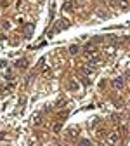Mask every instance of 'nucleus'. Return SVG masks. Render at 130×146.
Here are the masks:
<instances>
[{
    "mask_svg": "<svg viewBox=\"0 0 130 146\" xmlns=\"http://www.w3.org/2000/svg\"><path fill=\"white\" fill-rule=\"evenodd\" d=\"M66 26H68V21H64V19L57 21V23L54 24V30H52V31H50V33H49V37H52L54 33H57V31H61V30H64V28H66Z\"/></svg>",
    "mask_w": 130,
    "mask_h": 146,
    "instance_id": "1",
    "label": "nucleus"
},
{
    "mask_svg": "<svg viewBox=\"0 0 130 146\" xmlns=\"http://www.w3.org/2000/svg\"><path fill=\"white\" fill-rule=\"evenodd\" d=\"M113 85H115L116 89H123V87H125V80H123L121 77L115 78V80H113Z\"/></svg>",
    "mask_w": 130,
    "mask_h": 146,
    "instance_id": "2",
    "label": "nucleus"
},
{
    "mask_svg": "<svg viewBox=\"0 0 130 146\" xmlns=\"http://www.w3.org/2000/svg\"><path fill=\"white\" fill-rule=\"evenodd\" d=\"M73 5H75V0H66L64 5H62V9L66 10V12H70V10H73Z\"/></svg>",
    "mask_w": 130,
    "mask_h": 146,
    "instance_id": "3",
    "label": "nucleus"
},
{
    "mask_svg": "<svg viewBox=\"0 0 130 146\" xmlns=\"http://www.w3.org/2000/svg\"><path fill=\"white\" fill-rule=\"evenodd\" d=\"M16 68H19V70L28 68V61H26V59H19V61H16Z\"/></svg>",
    "mask_w": 130,
    "mask_h": 146,
    "instance_id": "4",
    "label": "nucleus"
},
{
    "mask_svg": "<svg viewBox=\"0 0 130 146\" xmlns=\"http://www.w3.org/2000/svg\"><path fill=\"white\" fill-rule=\"evenodd\" d=\"M31 124H33V125H40L42 124V115L40 113H37V115L31 117Z\"/></svg>",
    "mask_w": 130,
    "mask_h": 146,
    "instance_id": "5",
    "label": "nucleus"
},
{
    "mask_svg": "<svg viewBox=\"0 0 130 146\" xmlns=\"http://www.w3.org/2000/svg\"><path fill=\"white\" fill-rule=\"evenodd\" d=\"M85 50H87V52H94V50H95V47H94V44H92V42H87V44H85Z\"/></svg>",
    "mask_w": 130,
    "mask_h": 146,
    "instance_id": "6",
    "label": "nucleus"
},
{
    "mask_svg": "<svg viewBox=\"0 0 130 146\" xmlns=\"http://www.w3.org/2000/svg\"><path fill=\"white\" fill-rule=\"evenodd\" d=\"M78 136V129H70L68 130V137H76Z\"/></svg>",
    "mask_w": 130,
    "mask_h": 146,
    "instance_id": "7",
    "label": "nucleus"
},
{
    "mask_svg": "<svg viewBox=\"0 0 130 146\" xmlns=\"http://www.w3.org/2000/svg\"><path fill=\"white\" fill-rule=\"evenodd\" d=\"M78 50H80V47H78L76 44H75V45H71V47H70V52L73 54V56H75V54H78Z\"/></svg>",
    "mask_w": 130,
    "mask_h": 146,
    "instance_id": "8",
    "label": "nucleus"
},
{
    "mask_svg": "<svg viewBox=\"0 0 130 146\" xmlns=\"http://www.w3.org/2000/svg\"><path fill=\"white\" fill-rule=\"evenodd\" d=\"M99 61H101V58H97V56H94V58H90L89 64H92V66H94V64H97V63H99Z\"/></svg>",
    "mask_w": 130,
    "mask_h": 146,
    "instance_id": "9",
    "label": "nucleus"
},
{
    "mask_svg": "<svg viewBox=\"0 0 130 146\" xmlns=\"http://www.w3.org/2000/svg\"><path fill=\"white\" fill-rule=\"evenodd\" d=\"M118 5H120L121 9H128V2H127V0H120Z\"/></svg>",
    "mask_w": 130,
    "mask_h": 146,
    "instance_id": "10",
    "label": "nucleus"
},
{
    "mask_svg": "<svg viewBox=\"0 0 130 146\" xmlns=\"http://www.w3.org/2000/svg\"><path fill=\"white\" fill-rule=\"evenodd\" d=\"M118 139H120V136H118V134H113V136L109 137V143H118Z\"/></svg>",
    "mask_w": 130,
    "mask_h": 146,
    "instance_id": "11",
    "label": "nucleus"
},
{
    "mask_svg": "<svg viewBox=\"0 0 130 146\" xmlns=\"http://www.w3.org/2000/svg\"><path fill=\"white\" fill-rule=\"evenodd\" d=\"M71 85H70V90H76V89H78V84H76V82H70Z\"/></svg>",
    "mask_w": 130,
    "mask_h": 146,
    "instance_id": "12",
    "label": "nucleus"
},
{
    "mask_svg": "<svg viewBox=\"0 0 130 146\" xmlns=\"http://www.w3.org/2000/svg\"><path fill=\"white\" fill-rule=\"evenodd\" d=\"M31 28H33L31 24H26V37H30L31 35Z\"/></svg>",
    "mask_w": 130,
    "mask_h": 146,
    "instance_id": "13",
    "label": "nucleus"
},
{
    "mask_svg": "<svg viewBox=\"0 0 130 146\" xmlns=\"http://www.w3.org/2000/svg\"><path fill=\"white\" fill-rule=\"evenodd\" d=\"M111 120H113V122H120V115H113Z\"/></svg>",
    "mask_w": 130,
    "mask_h": 146,
    "instance_id": "14",
    "label": "nucleus"
},
{
    "mask_svg": "<svg viewBox=\"0 0 130 146\" xmlns=\"http://www.w3.org/2000/svg\"><path fill=\"white\" fill-rule=\"evenodd\" d=\"M61 130V124H56V125H54V132H59Z\"/></svg>",
    "mask_w": 130,
    "mask_h": 146,
    "instance_id": "15",
    "label": "nucleus"
},
{
    "mask_svg": "<svg viewBox=\"0 0 130 146\" xmlns=\"http://www.w3.org/2000/svg\"><path fill=\"white\" fill-rule=\"evenodd\" d=\"M80 144H92V143H90L89 139H82V141H80Z\"/></svg>",
    "mask_w": 130,
    "mask_h": 146,
    "instance_id": "16",
    "label": "nucleus"
},
{
    "mask_svg": "<svg viewBox=\"0 0 130 146\" xmlns=\"http://www.w3.org/2000/svg\"><path fill=\"white\" fill-rule=\"evenodd\" d=\"M56 106H64V101H62V99H59V101L56 103Z\"/></svg>",
    "mask_w": 130,
    "mask_h": 146,
    "instance_id": "17",
    "label": "nucleus"
}]
</instances>
